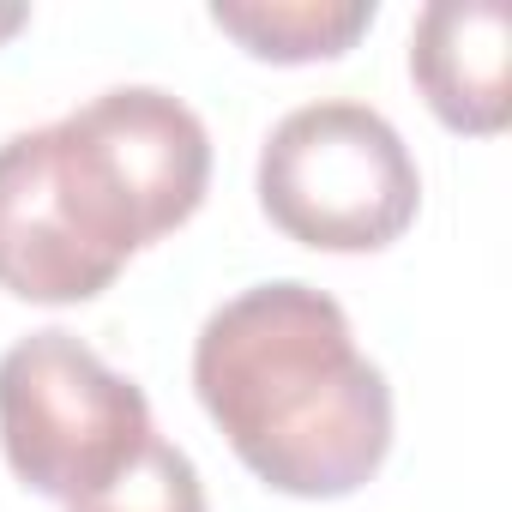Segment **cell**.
I'll use <instances>...</instances> for the list:
<instances>
[{
	"label": "cell",
	"instance_id": "52a82bcc",
	"mask_svg": "<svg viewBox=\"0 0 512 512\" xmlns=\"http://www.w3.org/2000/svg\"><path fill=\"white\" fill-rule=\"evenodd\" d=\"M67 512H205V482L181 446L151 440L109 488L73 500Z\"/></svg>",
	"mask_w": 512,
	"mask_h": 512
},
{
	"label": "cell",
	"instance_id": "277c9868",
	"mask_svg": "<svg viewBox=\"0 0 512 512\" xmlns=\"http://www.w3.org/2000/svg\"><path fill=\"white\" fill-rule=\"evenodd\" d=\"M157 440L145 392L91 344L49 326L0 356V446L25 488L85 500Z\"/></svg>",
	"mask_w": 512,
	"mask_h": 512
},
{
	"label": "cell",
	"instance_id": "5b68a950",
	"mask_svg": "<svg viewBox=\"0 0 512 512\" xmlns=\"http://www.w3.org/2000/svg\"><path fill=\"white\" fill-rule=\"evenodd\" d=\"M512 13L500 0H434L410 31V73L452 133H500L512 115Z\"/></svg>",
	"mask_w": 512,
	"mask_h": 512
},
{
	"label": "cell",
	"instance_id": "7a4b0ae2",
	"mask_svg": "<svg viewBox=\"0 0 512 512\" xmlns=\"http://www.w3.org/2000/svg\"><path fill=\"white\" fill-rule=\"evenodd\" d=\"M193 392L235 458L278 494L344 500L392 452V386L350 314L302 284H253L193 338Z\"/></svg>",
	"mask_w": 512,
	"mask_h": 512
},
{
	"label": "cell",
	"instance_id": "8992f818",
	"mask_svg": "<svg viewBox=\"0 0 512 512\" xmlns=\"http://www.w3.org/2000/svg\"><path fill=\"white\" fill-rule=\"evenodd\" d=\"M211 25L235 37L247 55L302 67L356 49V37L374 25V0H217Z\"/></svg>",
	"mask_w": 512,
	"mask_h": 512
},
{
	"label": "cell",
	"instance_id": "6da1fadb",
	"mask_svg": "<svg viewBox=\"0 0 512 512\" xmlns=\"http://www.w3.org/2000/svg\"><path fill=\"white\" fill-rule=\"evenodd\" d=\"M211 181L205 121L157 85H115L0 145V290L43 308L103 296Z\"/></svg>",
	"mask_w": 512,
	"mask_h": 512
},
{
	"label": "cell",
	"instance_id": "3957f363",
	"mask_svg": "<svg viewBox=\"0 0 512 512\" xmlns=\"http://www.w3.org/2000/svg\"><path fill=\"white\" fill-rule=\"evenodd\" d=\"M416 205L410 145L356 97L302 103L260 145V211L302 247L380 253L416 223Z\"/></svg>",
	"mask_w": 512,
	"mask_h": 512
},
{
	"label": "cell",
	"instance_id": "ba28073f",
	"mask_svg": "<svg viewBox=\"0 0 512 512\" xmlns=\"http://www.w3.org/2000/svg\"><path fill=\"white\" fill-rule=\"evenodd\" d=\"M25 25H31V7H19V0H0V43L19 37Z\"/></svg>",
	"mask_w": 512,
	"mask_h": 512
}]
</instances>
